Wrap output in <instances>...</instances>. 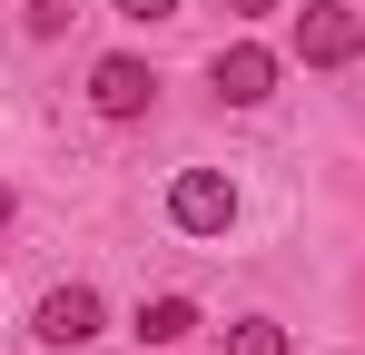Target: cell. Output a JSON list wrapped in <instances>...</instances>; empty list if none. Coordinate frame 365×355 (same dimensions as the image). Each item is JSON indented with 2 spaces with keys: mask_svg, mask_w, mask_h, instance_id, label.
Segmentation results:
<instances>
[{
  "mask_svg": "<svg viewBox=\"0 0 365 355\" xmlns=\"http://www.w3.org/2000/svg\"><path fill=\"white\" fill-rule=\"evenodd\" d=\"M168 227H178V237H227V227H237V178L187 168L178 187H168Z\"/></svg>",
  "mask_w": 365,
  "mask_h": 355,
  "instance_id": "6da1fadb",
  "label": "cell"
},
{
  "mask_svg": "<svg viewBox=\"0 0 365 355\" xmlns=\"http://www.w3.org/2000/svg\"><path fill=\"white\" fill-rule=\"evenodd\" d=\"M356 50H365V20L346 10V0H306L297 10V59L306 69H346Z\"/></svg>",
  "mask_w": 365,
  "mask_h": 355,
  "instance_id": "7a4b0ae2",
  "label": "cell"
},
{
  "mask_svg": "<svg viewBox=\"0 0 365 355\" xmlns=\"http://www.w3.org/2000/svg\"><path fill=\"white\" fill-rule=\"evenodd\" d=\"M148 99H158V69L138 50H109L99 69H89V109L99 118H148Z\"/></svg>",
  "mask_w": 365,
  "mask_h": 355,
  "instance_id": "3957f363",
  "label": "cell"
},
{
  "mask_svg": "<svg viewBox=\"0 0 365 355\" xmlns=\"http://www.w3.org/2000/svg\"><path fill=\"white\" fill-rule=\"evenodd\" d=\"M99 326H109L99 287H50L40 306H30V336H40V346H89Z\"/></svg>",
  "mask_w": 365,
  "mask_h": 355,
  "instance_id": "277c9868",
  "label": "cell"
},
{
  "mask_svg": "<svg viewBox=\"0 0 365 355\" xmlns=\"http://www.w3.org/2000/svg\"><path fill=\"white\" fill-rule=\"evenodd\" d=\"M207 89H217L227 109H257V99H277V50H257V40L217 50V59H207Z\"/></svg>",
  "mask_w": 365,
  "mask_h": 355,
  "instance_id": "5b68a950",
  "label": "cell"
},
{
  "mask_svg": "<svg viewBox=\"0 0 365 355\" xmlns=\"http://www.w3.org/2000/svg\"><path fill=\"white\" fill-rule=\"evenodd\" d=\"M128 336H138V346H187V336H197V306H187V296H148V306L128 316Z\"/></svg>",
  "mask_w": 365,
  "mask_h": 355,
  "instance_id": "8992f818",
  "label": "cell"
},
{
  "mask_svg": "<svg viewBox=\"0 0 365 355\" xmlns=\"http://www.w3.org/2000/svg\"><path fill=\"white\" fill-rule=\"evenodd\" d=\"M227 355H287V326L277 316H237L227 326Z\"/></svg>",
  "mask_w": 365,
  "mask_h": 355,
  "instance_id": "52a82bcc",
  "label": "cell"
},
{
  "mask_svg": "<svg viewBox=\"0 0 365 355\" xmlns=\"http://www.w3.org/2000/svg\"><path fill=\"white\" fill-rule=\"evenodd\" d=\"M69 30V0H30V40H60Z\"/></svg>",
  "mask_w": 365,
  "mask_h": 355,
  "instance_id": "ba28073f",
  "label": "cell"
},
{
  "mask_svg": "<svg viewBox=\"0 0 365 355\" xmlns=\"http://www.w3.org/2000/svg\"><path fill=\"white\" fill-rule=\"evenodd\" d=\"M119 20H138V30L148 20H178V0H119Z\"/></svg>",
  "mask_w": 365,
  "mask_h": 355,
  "instance_id": "9c48e42d",
  "label": "cell"
},
{
  "mask_svg": "<svg viewBox=\"0 0 365 355\" xmlns=\"http://www.w3.org/2000/svg\"><path fill=\"white\" fill-rule=\"evenodd\" d=\"M227 10H237V20H267V10H277V0H227Z\"/></svg>",
  "mask_w": 365,
  "mask_h": 355,
  "instance_id": "30bf717a",
  "label": "cell"
},
{
  "mask_svg": "<svg viewBox=\"0 0 365 355\" xmlns=\"http://www.w3.org/2000/svg\"><path fill=\"white\" fill-rule=\"evenodd\" d=\"M10 207H20V197H10V178H0V227H10Z\"/></svg>",
  "mask_w": 365,
  "mask_h": 355,
  "instance_id": "8fae6325",
  "label": "cell"
}]
</instances>
